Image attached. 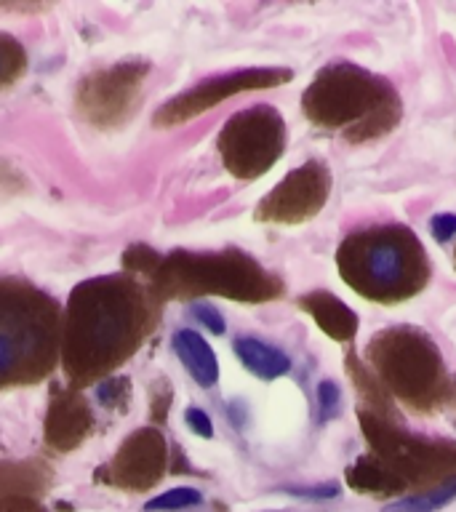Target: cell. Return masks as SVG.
<instances>
[{
  "label": "cell",
  "instance_id": "6da1fadb",
  "mask_svg": "<svg viewBox=\"0 0 456 512\" xmlns=\"http://www.w3.org/2000/svg\"><path fill=\"white\" fill-rule=\"evenodd\" d=\"M160 302L134 275H102L72 288L62 315V360L70 387L110 376L158 323Z\"/></svg>",
  "mask_w": 456,
  "mask_h": 512
},
{
  "label": "cell",
  "instance_id": "7a4b0ae2",
  "mask_svg": "<svg viewBox=\"0 0 456 512\" xmlns=\"http://www.w3.org/2000/svg\"><path fill=\"white\" fill-rule=\"evenodd\" d=\"M142 259L126 251V267L150 278V294L160 304L166 299H200V296H230L238 302H264L280 294V283L254 259L238 251L227 254H176L158 256L142 248Z\"/></svg>",
  "mask_w": 456,
  "mask_h": 512
},
{
  "label": "cell",
  "instance_id": "3957f363",
  "mask_svg": "<svg viewBox=\"0 0 456 512\" xmlns=\"http://www.w3.org/2000/svg\"><path fill=\"white\" fill-rule=\"evenodd\" d=\"M62 355V307L16 278H0V390L46 379Z\"/></svg>",
  "mask_w": 456,
  "mask_h": 512
},
{
  "label": "cell",
  "instance_id": "277c9868",
  "mask_svg": "<svg viewBox=\"0 0 456 512\" xmlns=\"http://www.w3.org/2000/svg\"><path fill=\"white\" fill-rule=\"evenodd\" d=\"M344 283L376 302H400L427 283L422 243L406 227L358 232L339 248Z\"/></svg>",
  "mask_w": 456,
  "mask_h": 512
},
{
  "label": "cell",
  "instance_id": "5b68a950",
  "mask_svg": "<svg viewBox=\"0 0 456 512\" xmlns=\"http://www.w3.org/2000/svg\"><path fill=\"white\" fill-rule=\"evenodd\" d=\"M304 112L320 126L379 134L398 120V96L366 70L334 64L304 94Z\"/></svg>",
  "mask_w": 456,
  "mask_h": 512
},
{
  "label": "cell",
  "instance_id": "8992f818",
  "mask_svg": "<svg viewBox=\"0 0 456 512\" xmlns=\"http://www.w3.org/2000/svg\"><path fill=\"white\" fill-rule=\"evenodd\" d=\"M371 358L392 390L416 406H427L443 387L440 355L427 339L411 331H390L371 344Z\"/></svg>",
  "mask_w": 456,
  "mask_h": 512
},
{
  "label": "cell",
  "instance_id": "52a82bcc",
  "mask_svg": "<svg viewBox=\"0 0 456 512\" xmlns=\"http://www.w3.org/2000/svg\"><path fill=\"white\" fill-rule=\"evenodd\" d=\"M283 144L286 126L278 110H272L270 104H256L224 123L216 150L232 176L256 179L283 155Z\"/></svg>",
  "mask_w": 456,
  "mask_h": 512
},
{
  "label": "cell",
  "instance_id": "ba28073f",
  "mask_svg": "<svg viewBox=\"0 0 456 512\" xmlns=\"http://www.w3.org/2000/svg\"><path fill=\"white\" fill-rule=\"evenodd\" d=\"M147 72H150L147 62H120L110 70L88 75L78 88L80 115L102 128L126 123L139 104L142 80L147 78Z\"/></svg>",
  "mask_w": 456,
  "mask_h": 512
},
{
  "label": "cell",
  "instance_id": "9c48e42d",
  "mask_svg": "<svg viewBox=\"0 0 456 512\" xmlns=\"http://www.w3.org/2000/svg\"><path fill=\"white\" fill-rule=\"evenodd\" d=\"M283 80H291L288 70H240L222 75V78L203 80L200 86L184 91L176 99L166 102L155 115V126L171 128L179 126L184 120L195 118L200 112L211 110L224 99H230L232 94L240 91H254V88H272L280 86Z\"/></svg>",
  "mask_w": 456,
  "mask_h": 512
},
{
  "label": "cell",
  "instance_id": "30bf717a",
  "mask_svg": "<svg viewBox=\"0 0 456 512\" xmlns=\"http://www.w3.org/2000/svg\"><path fill=\"white\" fill-rule=\"evenodd\" d=\"M168 446L155 427H142L120 443L118 454L96 478L126 491H147L166 475Z\"/></svg>",
  "mask_w": 456,
  "mask_h": 512
},
{
  "label": "cell",
  "instance_id": "8fae6325",
  "mask_svg": "<svg viewBox=\"0 0 456 512\" xmlns=\"http://www.w3.org/2000/svg\"><path fill=\"white\" fill-rule=\"evenodd\" d=\"M328 174L320 163H307L296 168L259 203L256 216L267 222L294 224L307 216L318 214V208L326 203Z\"/></svg>",
  "mask_w": 456,
  "mask_h": 512
},
{
  "label": "cell",
  "instance_id": "7c38bea8",
  "mask_svg": "<svg viewBox=\"0 0 456 512\" xmlns=\"http://www.w3.org/2000/svg\"><path fill=\"white\" fill-rule=\"evenodd\" d=\"M94 416L75 387H54L46 416V443L54 451H72L88 438Z\"/></svg>",
  "mask_w": 456,
  "mask_h": 512
},
{
  "label": "cell",
  "instance_id": "4fadbf2b",
  "mask_svg": "<svg viewBox=\"0 0 456 512\" xmlns=\"http://www.w3.org/2000/svg\"><path fill=\"white\" fill-rule=\"evenodd\" d=\"M174 350L200 387H214L216 379H219V363H216L214 350L208 347V342L198 331H192V328L176 331Z\"/></svg>",
  "mask_w": 456,
  "mask_h": 512
},
{
  "label": "cell",
  "instance_id": "5bb4252c",
  "mask_svg": "<svg viewBox=\"0 0 456 512\" xmlns=\"http://www.w3.org/2000/svg\"><path fill=\"white\" fill-rule=\"evenodd\" d=\"M235 355L251 374L267 379V382L291 371V360H288L286 352H280L278 347H272L262 339H254V336L235 339Z\"/></svg>",
  "mask_w": 456,
  "mask_h": 512
},
{
  "label": "cell",
  "instance_id": "9a60e30c",
  "mask_svg": "<svg viewBox=\"0 0 456 512\" xmlns=\"http://www.w3.org/2000/svg\"><path fill=\"white\" fill-rule=\"evenodd\" d=\"M304 310L312 312L318 326L331 334L334 339H350L355 336V328H358V320H355V312H350L344 307L336 296L328 294H315L304 299Z\"/></svg>",
  "mask_w": 456,
  "mask_h": 512
},
{
  "label": "cell",
  "instance_id": "2e32d148",
  "mask_svg": "<svg viewBox=\"0 0 456 512\" xmlns=\"http://www.w3.org/2000/svg\"><path fill=\"white\" fill-rule=\"evenodd\" d=\"M456 496V478L440 483V486L424 491V494L406 496L384 507V512H438L440 507H446Z\"/></svg>",
  "mask_w": 456,
  "mask_h": 512
},
{
  "label": "cell",
  "instance_id": "e0dca14e",
  "mask_svg": "<svg viewBox=\"0 0 456 512\" xmlns=\"http://www.w3.org/2000/svg\"><path fill=\"white\" fill-rule=\"evenodd\" d=\"M24 70H27V54H24L22 43L6 32H0V88L16 83Z\"/></svg>",
  "mask_w": 456,
  "mask_h": 512
},
{
  "label": "cell",
  "instance_id": "ac0fdd59",
  "mask_svg": "<svg viewBox=\"0 0 456 512\" xmlns=\"http://www.w3.org/2000/svg\"><path fill=\"white\" fill-rule=\"evenodd\" d=\"M200 491L195 488H174V491H166V494L155 496L147 502V510L150 512H171V510H184V507H195L200 504Z\"/></svg>",
  "mask_w": 456,
  "mask_h": 512
},
{
  "label": "cell",
  "instance_id": "d6986e66",
  "mask_svg": "<svg viewBox=\"0 0 456 512\" xmlns=\"http://www.w3.org/2000/svg\"><path fill=\"white\" fill-rule=\"evenodd\" d=\"M96 398L102 400L104 406L126 408L128 398H131V382H128L126 376H118V379H104V382L96 387Z\"/></svg>",
  "mask_w": 456,
  "mask_h": 512
},
{
  "label": "cell",
  "instance_id": "ffe728a7",
  "mask_svg": "<svg viewBox=\"0 0 456 512\" xmlns=\"http://www.w3.org/2000/svg\"><path fill=\"white\" fill-rule=\"evenodd\" d=\"M190 315L195 320H200L208 331H214V334H224V320H222V312L216 310L214 304L208 302H192L190 307Z\"/></svg>",
  "mask_w": 456,
  "mask_h": 512
},
{
  "label": "cell",
  "instance_id": "44dd1931",
  "mask_svg": "<svg viewBox=\"0 0 456 512\" xmlns=\"http://www.w3.org/2000/svg\"><path fill=\"white\" fill-rule=\"evenodd\" d=\"M0 512H46V507L27 494L0 496Z\"/></svg>",
  "mask_w": 456,
  "mask_h": 512
},
{
  "label": "cell",
  "instance_id": "7402d4cb",
  "mask_svg": "<svg viewBox=\"0 0 456 512\" xmlns=\"http://www.w3.org/2000/svg\"><path fill=\"white\" fill-rule=\"evenodd\" d=\"M339 387L336 382H320L318 387V403H320V419H328L331 414H336V408H339Z\"/></svg>",
  "mask_w": 456,
  "mask_h": 512
},
{
  "label": "cell",
  "instance_id": "603a6c76",
  "mask_svg": "<svg viewBox=\"0 0 456 512\" xmlns=\"http://www.w3.org/2000/svg\"><path fill=\"white\" fill-rule=\"evenodd\" d=\"M430 230L435 235V240L440 243H448L451 238H456V216L454 214H438L430 222Z\"/></svg>",
  "mask_w": 456,
  "mask_h": 512
},
{
  "label": "cell",
  "instance_id": "cb8c5ba5",
  "mask_svg": "<svg viewBox=\"0 0 456 512\" xmlns=\"http://www.w3.org/2000/svg\"><path fill=\"white\" fill-rule=\"evenodd\" d=\"M187 424H190L192 432H198L200 438H211L214 430H211V419H208L200 408H187V414H184Z\"/></svg>",
  "mask_w": 456,
  "mask_h": 512
},
{
  "label": "cell",
  "instance_id": "d4e9b609",
  "mask_svg": "<svg viewBox=\"0 0 456 512\" xmlns=\"http://www.w3.org/2000/svg\"><path fill=\"white\" fill-rule=\"evenodd\" d=\"M294 496H304V499H331V496L339 494V486L336 483H328V486H315V488H291Z\"/></svg>",
  "mask_w": 456,
  "mask_h": 512
}]
</instances>
